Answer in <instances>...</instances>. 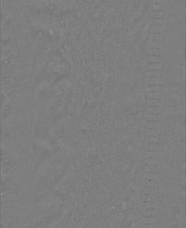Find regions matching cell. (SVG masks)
<instances>
[{
	"label": "cell",
	"instance_id": "7a4b0ae2",
	"mask_svg": "<svg viewBox=\"0 0 186 228\" xmlns=\"http://www.w3.org/2000/svg\"><path fill=\"white\" fill-rule=\"evenodd\" d=\"M149 74L150 78H159L161 76L162 72L160 71L152 70H150Z\"/></svg>",
	"mask_w": 186,
	"mask_h": 228
},
{
	"label": "cell",
	"instance_id": "5b68a950",
	"mask_svg": "<svg viewBox=\"0 0 186 228\" xmlns=\"http://www.w3.org/2000/svg\"><path fill=\"white\" fill-rule=\"evenodd\" d=\"M150 60L151 62L152 63H157V62H161L162 60V58L161 57H157L155 56H150L149 57Z\"/></svg>",
	"mask_w": 186,
	"mask_h": 228
},
{
	"label": "cell",
	"instance_id": "3957f363",
	"mask_svg": "<svg viewBox=\"0 0 186 228\" xmlns=\"http://www.w3.org/2000/svg\"><path fill=\"white\" fill-rule=\"evenodd\" d=\"M149 44H150L149 46H150V48L155 49L156 48H160L162 44L161 43H159L157 42H155V41H150Z\"/></svg>",
	"mask_w": 186,
	"mask_h": 228
},
{
	"label": "cell",
	"instance_id": "8992f818",
	"mask_svg": "<svg viewBox=\"0 0 186 228\" xmlns=\"http://www.w3.org/2000/svg\"><path fill=\"white\" fill-rule=\"evenodd\" d=\"M162 52L161 50H159L158 49H150V53L152 54H160Z\"/></svg>",
	"mask_w": 186,
	"mask_h": 228
},
{
	"label": "cell",
	"instance_id": "6da1fadb",
	"mask_svg": "<svg viewBox=\"0 0 186 228\" xmlns=\"http://www.w3.org/2000/svg\"><path fill=\"white\" fill-rule=\"evenodd\" d=\"M164 77L150 78V83L151 84H156V85L162 84L164 82Z\"/></svg>",
	"mask_w": 186,
	"mask_h": 228
},
{
	"label": "cell",
	"instance_id": "277c9868",
	"mask_svg": "<svg viewBox=\"0 0 186 228\" xmlns=\"http://www.w3.org/2000/svg\"><path fill=\"white\" fill-rule=\"evenodd\" d=\"M149 69L152 70H157L159 69H160L162 67V65L160 63H152L150 64L149 66Z\"/></svg>",
	"mask_w": 186,
	"mask_h": 228
}]
</instances>
